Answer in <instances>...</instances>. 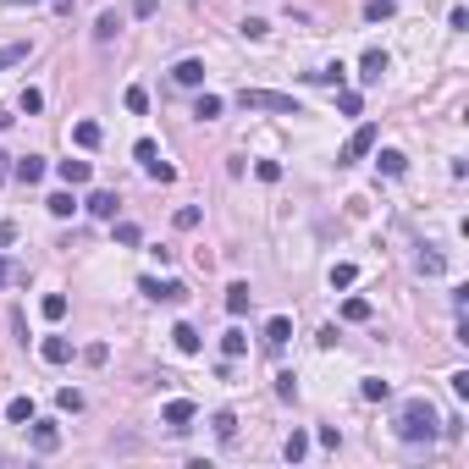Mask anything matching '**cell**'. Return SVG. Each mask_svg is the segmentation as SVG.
Segmentation results:
<instances>
[{"label": "cell", "instance_id": "obj_1", "mask_svg": "<svg viewBox=\"0 0 469 469\" xmlns=\"http://www.w3.org/2000/svg\"><path fill=\"white\" fill-rule=\"evenodd\" d=\"M398 442H436L442 436V414L431 408V398H408L403 408H398Z\"/></svg>", "mask_w": 469, "mask_h": 469}, {"label": "cell", "instance_id": "obj_2", "mask_svg": "<svg viewBox=\"0 0 469 469\" xmlns=\"http://www.w3.org/2000/svg\"><path fill=\"white\" fill-rule=\"evenodd\" d=\"M237 105L265 110V116H304L299 100H293V94H277V88H237Z\"/></svg>", "mask_w": 469, "mask_h": 469}, {"label": "cell", "instance_id": "obj_3", "mask_svg": "<svg viewBox=\"0 0 469 469\" xmlns=\"http://www.w3.org/2000/svg\"><path fill=\"white\" fill-rule=\"evenodd\" d=\"M138 293L155 299V304H182V299H188V287H182V282H155V277L138 282Z\"/></svg>", "mask_w": 469, "mask_h": 469}, {"label": "cell", "instance_id": "obj_4", "mask_svg": "<svg viewBox=\"0 0 469 469\" xmlns=\"http://www.w3.org/2000/svg\"><path fill=\"white\" fill-rule=\"evenodd\" d=\"M28 442H34V453H56L61 448V426H56V420H28Z\"/></svg>", "mask_w": 469, "mask_h": 469}, {"label": "cell", "instance_id": "obj_5", "mask_svg": "<svg viewBox=\"0 0 469 469\" xmlns=\"http://www.w3.org/2000/svg\"><path fill=\"white\" fill-rule=\"evenodd\" d=\"M370 150H376V128H354V138H348V150H342L337 166H354V160H364Z\"/></svg>", "mask_w": 469, "mask_h": 469}, {"label": "cell", "instance_id": "obj_6", "mask_svg": "<svg viewBox=\"0 0 469 469\" xmlns=\"http://www.w3.org/2000/svg\"><path fill=\"white\" fill-rule=\"evenodd\" d=\"M193 414H199V408H193L188 398H171V403L160 408V420H166L171 431H188V426H193Z\"/></svg>", "mask_w": 469, "mask_h": 469}, {"label": "cell", "instance_id": "obj_7", "mask_svg": "<svg viewBox=\"0 0 469 469\" xmlns=\"http://www.w3.org/2000/svg\"><path fill=\"white\" fill-rule=\"evenodd\" d=\"M386 50H364V61H359V83H381L386 78Z\"/></svg>", "mask_w": 469, "mask_h": 469}, {"label": "cell", "instance_id": "obj_8", "mask_svg": "<svg viewBox=\"0 0 469 469\" xmlns=\"http://www.w3.org/2000/svg\"><path fill=\"white\" fill-rule=\"evenodd\" d=\"M56 177H61L66 188H83L88 177H94V166H88V160H61V166H56Z\"/></svg>", "mask_w": 469, "mask_h": 469}, {"label": "cell", "instance_id": "obj_9", "mask_svg": "<svg viewBox=\"0 0 469 469\" xmlns=\"http://www.w3.org/2000/svg\"><path fill=\"white\" fill-rule=\"evenodd\" d=\"M116 205H122V199H116V193H110V188L88 193V215H100V221H116Z\"/></svg>", "mask_w": 469, "mask_h": 469}, {"label": "cell", "instance_id": "obj_10", "mask_svg": "<svg viewBox=\"0 0 469 469\" xmlns=\"http://www.w3.org/2000/svg\"><path fill=\"white\" fill-rule=\"evenodd\" d=\"M11 177H17V182H28V188H34V182H44V160H39V155H22L17 166H11Z\"/></svg>", "mask_w": 469, "mask_h": 469}, {"label": "cell", "instance_id": "obj_11", "mask_svg": "<svg viewBox=\"0 0 469 469\" xmlns=\"http://www.w3.org/2000/svg\"><path fill=\"white\" fill-rule=\"evenodd\" d=\"M249 304H254L249 282H232V287H227V315H249Z\"/></svg>", "mask_w": 469, "mask_h": 469}, {"label": "cell", "instance_id": "obj_12", "mask_svg": "<svg viewBox=\"0 0 469 469\" xmlns=\"http://www.w3.org/2000/svg\"><path fill=\"white\" fill-rule=\"evenodd\" d=\"M287 337H293V320H287V315H271V320H265V348H282Z\"/></svg>", "mask_w": 469, "mask_h": 469}, {"label": "cell", "instance_id": "obj_13", "mask_svg": "<svg viewBox=\"0 0 469 469\" xmlns=\"http://www.w3.org/2000/svg\"><path fill=\"white\" fill-rule=\"evenodd\" d=\"M171 78H177L182 88H199V83H205V61H193V56H188V61H177V72H171Z\"/></svg>", "mask_w": 469, "mask_h": 469}, {"label": "cell", "instance_id": "obj_14", "mask_svg": "<svg viewBox=\"0 0 469 469\" xmlns=\"http://www.w3.org/2000/svg\"><path fill=\"white\" fill-rule=\"evenodd\" d=\"M39 354H44V364H66V359H72V342H66V337H44Z\"/></svg>", "mask_w": 469, "mask_h": 469}, {"label": "cell", "instance_id": "obj_15", "mask_svg": "<svg viewBox=\"0 0 469 469\" xmlns=\"http://www.w3.org/2000/svg\"><path fill=\"white\" fill-rule=\"evenodd\" d=\"M100 138H105L100 122H78V128H72V144H78V150H100Z\"/></svg>", "mask_w": 469, "mask_h": 469}, {"label": "cell", "instance_id": "obj_16", "mask_svg": "<svg viewBox=\"0 0 469 469\" xmlns=\"http://www.w3.org/2000/svg\"><path fill=\"white\" fill-rule=\"evenodd\" d=\"M171 342H177V354H199V326H171Z\"/></svg>", "mask_w": 469, "mask_h": 469}, {"label": "cell", "instance_id": "obj_17", "mask_svg": "<svg viewBox=\"0 0 469 469\" xmlns=\"http://www.w3.org/2000/svg\"><path fill=\"white\" fill-rule=\"evenodd\" d=\"M376 166H381L386 177H403V171H408V155L403 150H381V155H376Z\"/></svg>", "mask_w": 469, "mask_h": 469}, {"label": "cell", "instance_id": "obj_18", "mask_svg": "<svg viewBox=\"0 0 469 469\" xmlns=\"http://www.w3.org/2000/svg\"><path fill=\"white\" fill-rule=\"evenodd\" d=\"M110 232H116V243H122V249H138V243H144L138 221H110Z\"/></svg>", "mask_w": 469, "mask_h": 469}, {"label": "cell", "instance_id": "obj_19", "mask_svg": "<svg viewBox=\"0 0 469 469\" xmlns=\"http://www.w3.org/2000/svg\"><path fill=\"white\" fill-rule=\"evenodd\" d=\"M116 34H122V17H116V11H100V22H94V39H100V44H110Z\"/></svg>", "mask_w": 469, "mask_h": 469}, {"label": "cell", "instance_id": "obj_20", "mask_svg": "<svg viewBox=\"0 0 469 469\" xmlns=\"http://www.w3.org/2000/svg\"><path fill=\"white\" fill-rule=\"evenodd\" d=\"M44 210H50V215H61V221H66V215L78 210V199H72V188H61V193H50V199H44Z\"/></svg>", "mask_w": 469, "mask_h": 469}, {"label": "cell", "instance_id": "obj_21", "mask_svg": "<svg viewBox=\"0 0 469 469\" xmlns=\"http://www.w3.org/2000/svg\"><path fill=\"white\" fill-rule=\"evenodd\" d=\"M193 116H199V122H215V116H221V94H199V100H193Z\"/></svg>", "mask_w": 469, "mask_h": 469}, {"label": "cell", "instance_id": "obj_22", "mask_svg": "<svg viewBox=\"0 0 469 469\" xmlns=\"http://www.w3.org/2000/svg\"><path fill=\"white\" fill-rule=\"evenodd\" d=\"M6 420H11V426H28V420H34V398H11V403H6Z\"/></svg>", "mask_w": 469, "mask_h": 469}, {"label": "cell", "instance_id": "obj_23", "mask_svg": "<svg viewBox=\"0 0 469 469\" xmlns=\"http://www.w3.org/2000/svg\"><path fill=\"white\" fill-rule=\"evenodd\" d=\"M304 453H309V436H304V431H293V436L282 442V458H287V464H299Z\"/></svg>", "mask_w": 469, "mask_h": 469}, {"label": "cell", "instance_id": "obj_24", "mask_svg": "<svg viewBox=\"0 0 469 469\" xmlns=\"http://www.w3.org/2000/svg\"><path fill=\"white\" fill-rule=\"evenodd\" d=\"M442 271H448V259L436 249H420V277H442Z\"/></svg>", "mask_w": 469, "mask_h": 469}, {"label": "cell", "instance_id": "obj_25", "mask_svg": "<svg viewBox=\"0 0 469 469\" xmlns=\"http://www.w3.org/2000/svg\"><path fill=\"white\" fill-rule=\"evenodd\" d=\"M210 426H215V436H221V442H232V436H237V414H232V408H221Z\"/></svg>", "mask_w": 469, "mask_h": 469}, {"label": "cell", "instance_id": "obj_26", "mask_svg": "<svg viewBox=\"0 0 469 469\" xmlns=\"http://www.w3.org/2000/svg\"><path fill=\"white\" fill-rule=\"evenodd\" d=\"M56 408H61V414H78V408H83V392H78V386H61V392H56Z\"/></svg>", "mask_w": 469, "mask_h": 469}, {"label": "cell", "instance_id": "obj_27", "mask_svg": "<svg viewBox=\"0 0 469 469\" xmlns=\"http://www.w3.org/2000/svg\"><path fill=\"white\" fill-rule=\"evenodd\" d=\"M243 348H249V337H243V331H227V337H221V359H237V354H243Z\"/></svg>", "mask_w": 469, "mask_h": 469}, {"label": "cell", "instance_id": "obj_28", "mask_svg": "<svg viewBox=\"0 0 469 469\" xmlns=\"http://www.w3.org/2000/svg\"><path fill=\"white\" fill-rule=\"evenodd\" d=\"M354 282H359V265H348V259L331 265V287H354Z\"/></svg>", "mask_w": 469, "mask_h": 469}, {"label": "cell", "instance_id": "obj_29", "mask_svg": "<svg viewBox=\"0 0 469 469\" xmlns=\"http://www.w3.org/2000/svg\"><path fill=\"white\" fill-rule=\"evenodd\" d=\"M17 61H28V44H0V72L17 66Z\"/></svg>", "mask_w": 469, "mask_h": 469}, {"label": "cell", "instance_id": "obj_30", "mask_svg": "<svg viewBox=\"0 0 469 469\" xmlns=\"http://www.w3.org/2000/svg\"><path fill=\"white\" fill-rule=\"evenodd\" d=\"M122 105H128V110H133V116H138V110H150V94H144V88L133 83V88H128V94H122Z\"/></svg>", "mask_w": 469, "mask_h": 469}, {"label": "cell", "instance_id": "obj_31", "mask_svg": "<svg viewBox=\"0 0 469 469\" xmlns=\"http://www.w3.org/2000/svg\"><path fill=\"white\" fill-rule=\"evenodd\" d=\"M359 398H364V403H381V398H386V381H381V376H370V381L359 386Z\"/></svg>", "mask_w": 469, "mask_h": 469}, {"label": "cell", "instance_id": "obj_32", "mask_svg": "<svg viewBox=\"0 0 469 469\" xmlns=\"http://www.w3.org/2000/svg\"><path fill=\"white\" fill-rule=\"evenodd\" d=\"M11 282H28V271H22V265H11V259L0 254V287H11Z\"/></svg>", "mask_w": 469, "mask_h": 469}, {"label": "cell", "instance_id": "obj_33", "mask_svg": "<svg viewBox=\"0 0 469 469\" xmlns=\"http://www.w3.org/2000/svg\"><path fill=\"white\" fill-rule=\"evenodd\" d=\"M133 155H138V166H155V160H160V150H155V138H138V144H133Z\"/></svg>", "mask_w": 469, "mask_h": 469}, {"label": "cell", "instance_id": "obj_34", "mask_svg": "<svg viewBox=\"0 0 469 469\" xmlns=\"http://www.w3.org/2000/svg\"><path fill=\"white\" fill-rule=\"evenodd\" d=\"M254 177L259 182H282V160H254Z\"/></svg>", "mask_w": 469, "mask_h": 469}, {"label": "cell", "instance_id": "obj_35", "mask_svg": "<svg viewBox=\"0 0 469 469\" xmlns=\"http://www.w3.org/2000/svg\"><path fill=\"white\" fill-rule=\"evenodd\" d=\"M342 320H354V326L370 320V304H364V299H348V304H342Z\"/></svg>", "mask_w": 469, "mask_h": 469}, {"label": "cell", "instance_id": "obj_36", "mask_svg": "<svg viewBox=\"0 0 469 469\" xmlns=\"http://www.w3.org/2000/svg\"><path fill=\"white\" fill-rule=\"evenodd\" d=\"M39 309H44V320H61V315H66V293H50Z\"/></svg>", "mask_w": 469, "mask_h": 469}, {"label": "cell", "instance_id": "obj_37", "mask_svg": "<svg viewBox=\"0 0 469 469\" xmlns=\"http://www.w3.org/2000/svg\"><path fill=\"white\" fill-rule=\"evenodd\" d=\"M392 11H398L392 0H370V6H364V17H370V22H386V17H392Z\"/></svg>", "mask_w": 469, "mask_h": 469}, {"label": "cell", "instance_id": "obj_38", "mask_svg": "<svg viewBox=\"0 0 469 469\" xmlns=\"http://www.w3.org/2000/svg\"><path fill=\"white\" fill-rule=\"evenodd\" d=\"M17 105L28 110V116H39V110H44V94H39V88H22V100H17Z\"/></svg>", "mask_w": 469, "mask_h": 469}, {"label": "cell", "instance_id": "obj_39", "mask_svg": "<svg viewBox=\"0 0 469 469\" xmlns=\"http://www.w3.org/2000/svg\"><path fill=\"white\" fill-rule=\"evenodd\" d=\"M277 398H287V403L299 398V381H293V370H282V376H277Z\"/></svg>", "mask_w": 469, "mask_h": 469}, {"label": "cell", "instance_id": "obj_40", "mask_svg": "<svg viewBox=\"0 0 469 469\" xmlns=\"http://www.w3.org/2000/svg\"><path fill=\"white\" fill-rule=\"evenodd\" d=\"M105 359H110V348H105V342H88V348H83V364H94V370H100Z\"/></svg>", "mask_w": 469, "mask_h": 469}, {"label": "cell", "instance_id": "obj_41", "mask_svg": "<svg viewBox=\"0 0 469 469\" xmlns=\"http://www.w3.org/2000/svg\"><path fill=\"white\" fill-rule=\"evenodd\" d=\"M155 177V182H177V166H171V160H155V166H144Z\"/></svg>", "mask_w": 469, "mask_h": 469}, {"label": "cell", "instance_id": "obj_42", "mask_svg": "<svg viewBox=\"0 0 469 469\" xmlns=\"http://www.w3.org/2000/svg\"><path fill=\"white\" fill-rule=\"evenodd\" d=\"M337 110H342V116H359V94H354V88H342V94H337Z\"/></svg>", "mask_w": 469, "mask_h": 469}, {"label": "cell", "instance_id": "obj_43", "mask_svg": "<svg viewBox=\"0 0 469 469\" xmlns=\"http://www.w3.org/2000/svg\"><path fill=\"white\" fill-rule=\"evenodd\" d=\"M177 227H182V232H193V227H199V205H182V210H177Z\"/></svg>", "mask_w": 469, "mask_h": 469}, {"label": "cell", "instance_id": "obj_44", "mask_svg": "<svg viewBox=\"0 0 469 469\" xmlns=\"http://www.w3.org/2000/svg\"><path fill=\"white\" fill-rule=\"evenodd\" d=\"M160 11V0H133V17H155Z\"/></svg>", "mask_w": 469, "mask_h": 469}, {"label": "cell", "instance_id": "obj_45", "mask_svg": "<svg viewBox=\"0 0 469 469\" xmlns=\"http://www.w3.org/2000/svg\"><path fill=\"white\" fill-rule=\"evenodd\" d=\"M11 237H17V227H11V221H0V249H6Z\"/></svg>", "mask_w": 469, "mask_h": 469}, {"label": "cell", "instance_id": "obj_46", "mask_svg": "<svg viewBox=\"0 0 469 469\" xmlns=\"http://www.w3.org/2000/svg\"><path fill=\"white\" fill-rule=\"evenodd\" d=\"M50 6H56V11H61V17H72V6H78V0H50Z\"/></svg>", "mask_w": 469, "mask_h": 469}, {"label": "cell", "instance_id": "obj_47", "mask_svg": "<svg viewBox=\"0 0 469 469\" xmlns=\"http://www.w3.org/2000/svg\"><path fill=\"white\" fill-rule=\"evenodd\" d=\"M6 177H11V155L0 150V182H6Z\"/></svg>", "mask_w": 469, "mask_h": 469}, {"label": "cell", "instance_id": "obj_48", "mask_svg": "<svg viewBox=\"0 0 469 469\" xmlns=\"http://www.w3.org/2000/svg\"><path fill=\"white\" fill-rule=\"evenodd\" d=\"M0 6H39V0H0Z\"/></svg>", "mask_w": 469, "mask_h": 469}, {"label": "cell", "instance_id": "obj_49", "mask_svg": "<svg viewBox=\"0 0 469 469\" xmlns=\"http://www.w3.org/2000/svg\"><path fill=\"white\" fill-rule=\"evenodd\" d=\"M6 128H11V116H6V110H0V133H6Z\"/></svg>", "mask_w": 469, "mask_h": 469}, {"label": "cell", "instance_id": "obj_50", "mask_svg": "<svg viewBox=\"0 0 469 469\" xmlns=\"http://www.w3.org/2000/svg\"><path fill=\"white\" fill-rule=\"evenodd\" d=\"M0 464H11V458H6V453H0Z\"/></svg>", "mask_w": 469, "mask_h": 469}]
</instances>
